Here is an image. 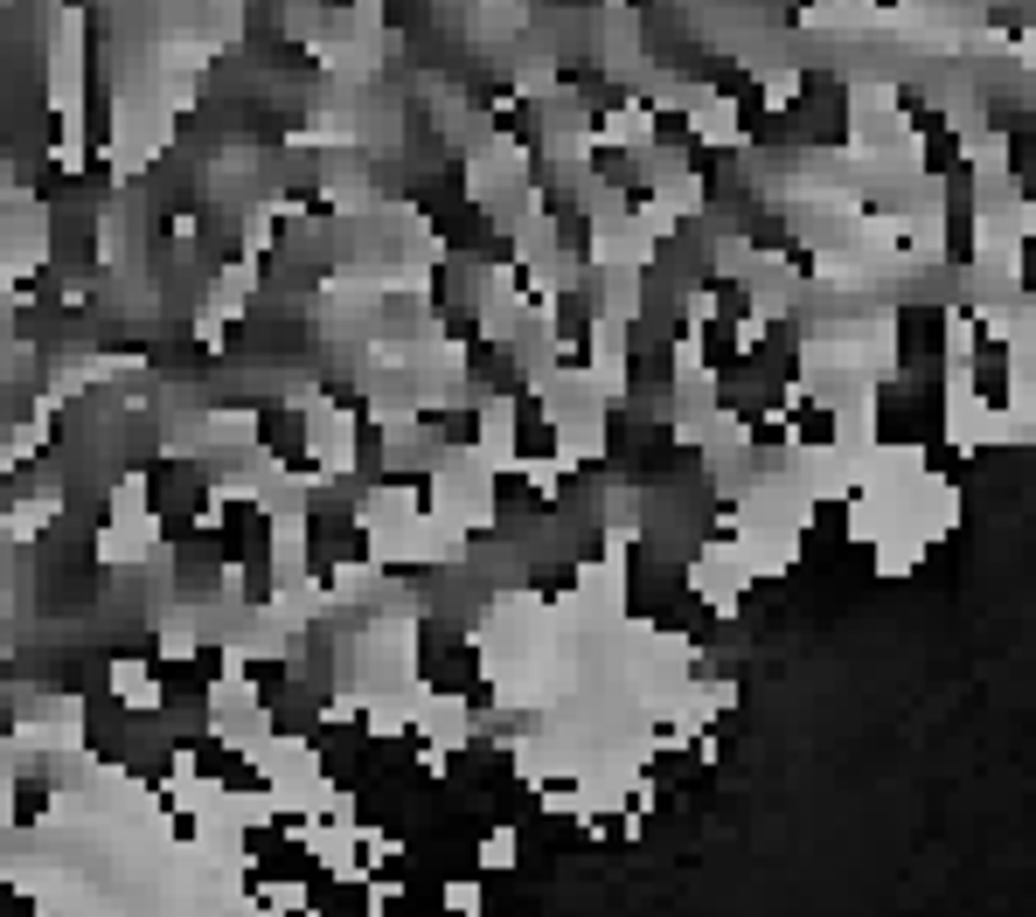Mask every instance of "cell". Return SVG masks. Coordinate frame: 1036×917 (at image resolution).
<instances>
[{
    "instance_id": "6da1fadb",
    "label": "cell",
    "mask_w": 1036,
    "mask_h": 917,
    "mask_svg": "<svg viewBox=\"0 0 1036 917\" xmlns=\"http://www.w3.org/2000/svg\"><path fill=\"white\" fill-rule=\"evenodd\" d=\"M682 577H689V591H695V605H703V611H724V619L745 605V584H751L745 563H738V549H730L724 535H710V543L695 549Z\"/></svg>"
},
{
    "instance_id": "7a4b0ae2",
    "label": "cell",
    "mask_w": 1036,
    "mask_h": 917,
    "mask_svg": "<svg viewBox=\"0 0 1036 917\" xmlns=\"http://www.w3.org/2000/svg\"><path fill=\"white\" fill-rule=\"evenodd\" d=\"M515 855H522V834L508 827V820H501V827H487V834L474 841V862H480L487 876H495V869L508 876V869H515Z\"/></svg>"
},
{
    "instance_id": "3957f363",
    "label": "cell",
    "mask_w": 1036,
    "mask_h": 917,
    "mask_svg": "<svg viewBox=\"0 0 1036 917\" xmlns=\"http://www.w3.org/2000/svg\"><path fill=\"white\" fill-rule=\"evenodd\" d=\"M439 896H445V910H460V917H474V910H480V876H452V883H445Z\"/></svg>"
}]
</instances>
